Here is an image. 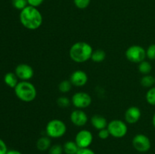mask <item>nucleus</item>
Listing matches in <instances>:
<instances>
[{
    "label": "nucleus",
    "instance_id": "f257e3e1",
    "mask_svg": "<svg viewBox=\"0 0 155 154\" xmlns=\"http://www.w3.org/2000/svg\"><path fill=\"white\" fill-rule=\"evenodd\" d=\"M20 21L25 28L35 30L42 24V16L39 10L33 6L27 5L20 13Z\"/></svg>",
    "mask_w": 155,
    "mask_h": 154
},
{
    "label": "nucleus",
    "instance_id": "f03ea898",
    "mask_svg": "<svg viewBox=\"0 0 155 154\" xmlns=\"http://www.w3.org/2000/svg\"><path fill=\"white\" fill-rule=\"evenodd\" d=\"M93 52L92 46L87 42H78L70 48L69 55L71 60L76 63H84L91 59Z\"/></svg>",
    "mask_w": 155,
    "mask_h": 154
},
{
    "label": "nucleus",
    "instance_id": "7ed1b4c3",
    "mask_svg": "<svg viewBox=\"0 0 155 154\" xmlns=\"http://www.w3.org/2000/svg\"><path fill=\"white\" fill-rule=\"evenodd\" d=\"M15 93L21 101L24 102H31L36 97V87L27 81L18 82L15 88Z\"/></svg>",
    "mask_w": 155,
    "mask_h": 154
},
{
    "label": "nucleus",
    "instance_id": "20e7f679",
    "mask_svg": "<svg viewBox=\"0 0 155 154\" xmlns=\"http://www.w3.org/2000/svg\"><path fill=\"white\" fill-rule=\"evenodd\" d=\"M45 131L48 137L52 138H59L65 134L67 126L64 122L60 119H52L47 123Z\"/></svg>",
    "mask_w": 155,
    "mask_h": 154
},
{
    "label": "nucleus",
    "instance_id": "39448f33",
    "mask_svg": "<svg viewBox=\"0 0 155 154\" xmlns=\"http://www.w3.org/2000/svg\"><path fill=\"white\" fill-rule=\"evenodd\" d=\"M107 130H108L110 135L116 138H121L124 137L127 134L128 128L127 124L121 120L114 119L110 121L107 125Z\"/></svg>",
    "mask_w": 155,
    "mask_h": 154
},
{
    "label": "nucleus",
    "instance_id": "423d86ee",
    "mask_svg": "<svg viewBox=\"0 0 155 154\" xmlns=\"http://www.w3.org/2000/svg\"><path fill=\"white\" fill-rule=\"evenodd\" d=\"M126 57L127 60L133 63H139L145 60L146 57V51L140 45H132L126 51Z\"/></svg>",
    "mask_w": 155,
    "mask_h": 154
},
{
    "label": "nucleus",
    "instance_id": "0eeeda50",
    "mask_svg": "<svg viewBox=\"0 0 155 154\" xmlns=\"http://www.w3.org/2000/svg\"><path fill=\"white\" fill-rule=\"evenodd\" d=\"M133 146L138 152H148L151 149V140L145 134H136L133 139Z\"/></svg>",
    "mask_w": 155,
    "mask_h": 154
},
{
    "label": "nucleus",
    "instance_id": "6e6552de",
    "mask_svg": "<svg viewBox=\"0 0 155 154\" xmlns=\"http://www.w3.org/2000/svg\"><path fill=\"white\" fill-rule=\"evenodd\" d=\"M72 104L78 109L87 108L92 104V98L86 92H77L72 97Z\"/></svg>",
    "mask_w": 155,
    "mask_h": 154
},
{
    "label": "nucleus",
    "instance_id": "1a4fd4ad",
    "mask_svg": "<svg viewBox=\"0 0 155 154\" xmlns=\"http://www.w3.org/2000/svg\"><path fill=\"white\" fill-rule=\"evenodd\" d=\"M93 140L92 134L88 130H81L77 134L75 137V142L80 149L89 148Z\"/></svg>",
    "mask_w": 155,
    "mask_h": 154
},
{
    "label": "nucleus",
    "instance_id": "9d476101",
    "mask_svg": "<svg viewBox=\"0 0 155 154\" xmlns=\"http://www.w3.org/2000/svg\"><path fill=\"white\" fill-rule=\"evenodd\" d=\"M15 74L18 76V78L24 80V81H27L30 79L33 78L34 75L33 69L30 65L26 64V63H21L18 65L15 68Z\"/></svg>",
    "mask_w": 155,
    "mask_h": 154
},
{
    "label": "nucleus",
    "instance_id": "9b49d317",
    "mask_svg": "<svg viewBox=\"0 0 155 154\" xmlns=\"http://www.w3.org/2000/svg\"><path fill=\"white\" fill-rule=\"evenodd\" d=\"M71 121L74 125L82 127L86 124L88 121V116L84 111L80 109L74 110L71 114Z\"/></svg>",
    "mask_w": 155,
    "mask_h": 154
},
{
    "label": "nucleus",
    "instance_id": "f8f14e48",
    "mask_svg": "<svg viewBox=\"0 0 155 154\" xmlns=\"http://www.w3.org/2000/svg\"><path fill=\"white\" fill-rule=\"evenodd\" d=\"M71 84L77 87H82L85 85L88 81L87 74L83 70H76L71 74L70 78Z\"/></svg>",
    "mask_w": 155,
    "mask_h": 154
},
{
    "label": "nucleus",
    "instance_id": "ddd939ff",
    "mask_svg": "<svg viewBox=\"0 0 155 154\" xmlns=\"http://www.w3.org/2000/svg\"><path fill=\"white\" fill-rule=\"evenodd\" d=\"M141 110L137 107H129L125 112L124 118L127 123L135 124L141 118Z\"/></svg>",
    "mask_w": 155,
    "mask_h": 154
},
{
    "label": "nucleus",
    "instance_id": "4468645a",
    "mask_svg": "<svg viewBox=\"0 0 155 154\" xmlns=\"http://www.w3.org/2000/svg\"><path fill=\"white\" fill-rule=\"evenodd\" d=\"M92 126L98 130H101L107 127V119L102 116L100 115H95L91 119Z\"/></svg>",
    "mask_w": 155,
    "mask_h": 154
},
{
    "label": "nucleus",
    "instance_id": "2eb2a0df",
    "mask_svg": "<svg viewBox=\"0 0 155 154\" xmlns=\"http://www.w3.org/2000/svg\"><path fill=\"white\" fill-rule=\"evenodd\" d=\"M63 149L64 152L66 154H77L80 148L75 141L69 140V141L65 142L63 146Z\"/></svg>",
    "mask_w": 155,
    "mask_h": 154
},
{
    "label": "nucleus",
    "instance_id": "dca6fc26",
    "mask_svg": "<svg viewBox=\"0 0 155 154\" xmlns=\"http://www.w3.org/2000/svg\"><path fill=\"white\" fill-rule=\"evenodd\" d=\"M36 147L39 151H46L51 147V140L48 137H42L38 139Z\"/></svg>",
    "mask_w": 155,
    "mask_h": 154
},
{
    "label": "nucleus",
    "instance_id": "f3484780",
    "mask_svg": "<svg viewBox=\"0 0 155 154\" xmlns=\"http://www.w3.org/2000/svg\"><path fill=\"white\" fill-rule=\"evenodd\" d=\"M4 81L5 83L8 86H9L10 88H14L18 84V76L14 72H8V73H6L4 77Z\"/></svg>",
    "mask_w": 155,
    "mask_h": 154
},
{
    "label": "nucleus",
    "instance_id": "a211bd4d",
    "mask_svg": "<svg viewBox=\"0 0 155 154\" xmlns=\"http://www.w3.org/2000/svg\"><path fill=\"white\" fill-rule=\"evenodd\" d=\"M106 57V54L104 52V51L101 49H98L93 51L92 54V61L96 62V63H100V62H102L103 60H104Z\"/></svg>",
    "mask_w": 155,
    "mask_h": 154
},
{
    "label": "nucleus",
    "instance_id": "6ab92c4d",
    "mask_svg": "<svg viewBox=\"0 0 155 154\" xmlns=\"http://www.w3.org/2000/svg\"><path fill=\"white\" fill-rule=\"evenodd\" d=\"M152 69L151 63L146 60H143L139 65V71L144 75H148Z\"/></svg>",
    "mask_w": 155,
    "mask_h": 154
},
{
    "label": "nucleus",
    "instance_id": "aec40b11",
    "mask_svg": "<svg viewBox=\"0 0 155 154\" xmlns=\"http://www.w3.org/2000/svg\"><path fill=\"white\" fill-rule=\"evenodd\" d=\"M155 84L154 77L151 75H145L141 79V85L143 87L150 88Z\"/></svg>",
    "mask_w": 155,
    "mask_h": 154
},
{
    "label": "nucleus",
    "instance_id": "412c9836",
    "mask_svg": "<svg viewBox=\"0 0 155 154\" xmlns=\"http://www.w3.org/2000/svg\"><path fill=\"white\" fill-rule=\"evenodd\" d=\"M71 86H72V84L70 80H64L61 82L60 84L58 85V89L62 93H67L71 91Z\"/></svg>",
    "mask_w": 155,
    "mask_h": 154
},
{
    "label": "nucleus",
    "instance_id": "4be33fe9",
    "mask_svg": "<svg viewBox=\"0 0 155 154\" xmlns=\"http://www.w3.org/2000/svg\"><path fill=\"white\" fill-rule=\"evenodd\" d=\"M145 98L148 104L155 106V87L151 88L147 91Z\"/></svg>",
    "mask_w": 155,
    "mask_h": 154
},
{
    "label": "nucleus",
    "instance_id": "5701e85b",
    "mask_svg": "<svg viewBox=\"0 0 155 154\" xmlns=\"http://www.w3.org/2000/svg\"><path fill=\"white\" fill-rule=\"evenodd\" d=\"M12 5L18 10H23L27 6V0H12Z\"/></svg>",
    "mask_w": 155,
    "mask_h": 154
},
{
    "label": "nucleus",
    "instance_id": "b1692460",
    "mask_svg": "<svg viewBox=\"0 0 155 154\" xmlns=\"http://www.w3.org/2000/svg\"><path fill=\"white\" fill-rule=\"evenodd\" d=\"M57 104L61 108H67L71 104V101L66 97H60L57 100Z\"/></svg>",
    "mask_w": 155,
    "mask_h": 154
},
{
    "label": "nucleus",
    "instance_id": "393cba45",
    "mask_svg": "<svg viewBox=\"0 0 155 154\" xmlns=\"http://www.w3.org/2000/svg\"><path fill=\"white\" fill-rule=\"evenodd\" d=\"M91 0H74V5L79 9H85L90 4Z\"/></svg>",
    "mask_w": 155,
    "mask_h": 154
},
{
    "label": "nucleus",
    "instance_id": "a878e982",
    "mask_svg": "<svg viewBox=\"0 0 155 154\" xmlns=\"http://www.w3.org/2000/svg\"><path fill=\"white\" fill-rule=\"evenodd\" d=\"M146 57L151 60H155V44L149 45L146 50Z\"/></svg>",
    "mask_w": 155,
    "mask_h": 154
},
{
    "label": "nucleus",
    "instance_id": "bb28decb",
    "mask_svg": "<svg viewBox=\"0 0 155 154\" xmlns=\"http://www.w3.org/2000/svg\"><path fill=\"white\" fill-rule=\"evenodd\" d=\"M64 152L63 146L55 144L49 148V154H62Z\"/></svg>",
    "mask_w": 155,
    "mask_h": 154
},
{
    "label": "nucleus",
    "instance_id": "cd10ccee",
    "mask_svg": "<svg viewBox=\"0 0 155 154\" xmlns=\"http://www.w3.org/2000/svg\"><path fill=\"white\" fill-rule=\"evenodd\" d=\"M109 136H110V133H109L107 128H104V129L99 130V131H98V137L100 139L105 140Z\"/></svg>",
    "mask_w": 155,
    "mask_h": 154
},
{
    "label": "nucleus",
    "instance_id": "c85d7f7f",
    "mask_svg": "<svg viewBox=\"0 0 155 154\" xmlns=\"http://www.w3.org/2000/svg\"><path fill=\"white\" fill-rule=\"evenodd\" d=\"M44 0H27V3H28L29 5L33 6V7L37 8L38 6H39L40 5H42V3L43 2Z\"/></svg>",
    "mask_w": 155,
    "mask_h": 154
},
{
    "label": "nucleus",
    "instance_id": "c756f323",
    "mask_svg": "<svg viewBox=\"0 0 155 154\" xmlns=\"http://www.w3.org/2000/svg\"><path fill=\"white\" fill-rule=\"evenodd\" d=\"M8 152L7 146L2 139H0V154H6Z\"/></svg>",
    "mask_w": 155,
    "mask_h": 154
},
{
    "label": "nucleus",
    "instance_id": "7c9ffc66",
    "mask_svg": "<svg viewBox=\"0 0 155 154\" xmlns=\"http://www.w3.org/2000/svg\"><path fill=\"white\" fill-rule=\"evenodd\" d=\"M77 154H95L93 150H92L89 148H82V149H79L78 152Z\"/></svg>",
    "mask_w": 155,
    "mask_h": 154
},
{
    "label": "nucleus",
    "instance_id": "2f4dec72",
    "mask_svg": "<svg viewBox=\"0 0 155 154\" xmlns=\"http://www.w3.org/2000/svg\"><path fill=\"white\" fill-rule=\"evenodd\" d=\"M6 154H22L21 152L18 150H15V149H12V150H8Z\"/></svg>",
    "mask_w": 155,
    "mask_h": 154
},
{
    "label": "nucleus",
    "instance_id": "473e14b6",
    "mask_svg": "<svg viewBox=\"0 0 155 154\" xmlns=\"http://www.w3.org/2000/svg\"><path fill=\"white\" fill-rule=\"evenodd\" d=\"M152 123H153V125H154V127L155 128V113L154 114V116H153V118H152Z\"/></svg>",
    "mask_w": 155,
    "mask_h": 154
},
{
    "label": "nucleus",
    "instance_id": "72a5a7b5",
    "mask_svg": "<svg viewBox=\"0 0 155 154\" xmlns=\"http://www.w3.org/2000/svg\"><path fill=\"white\" fill-rule=\"evenodd\" d=\"M154 79H155V77H154Z\"/></svg>",
    "mask_w": 155,
    "mask_h": 154
}]
</instances>
